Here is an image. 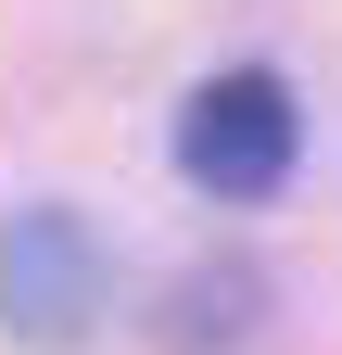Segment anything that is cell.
Here are the masks:
<instances>
[{
  "label": "cell",
  "mask_w": 342,
  "mask_h": 355,
  "mask_svg": "<svg viewBox=\"0 0 342 355\" xmlns=\"http://www.w3.org/2000/svg\"><path fill=\"white\" fill-rule=\"evenodd\" d=\"M89 318H102V241H89V216L13 203L0 216V330L38 343V355H64Z\"/></svg>",
  "instance_id": "2"
},
{
  "label": "cell",
  "mask_w": 342,
  "mask_h": 355,
  "mask_svg": "<svg viewBox=\"0 0 342 355\" xmlns=\"http://www.w3.org/2000/svg\"><path fill=\"white\" fill-rule=\"evenodd\" d=\"M291 153H305V114H291V89L267 64L203 76L190 114H178V165H190V191H216V203H267L291 178Z\"/></svg>",
  "instance_id": "1"
}]
</instances>
